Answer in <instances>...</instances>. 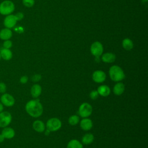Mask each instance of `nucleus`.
<instances>
[{"mask_svg": "<svg viewBox=\"0 0 148 148\" xmlns=\"http://www.w3.org/2000/svg\"><path fill=\"white\" fill-rule=\"evenodd\" d=\"M26 112L32 117H40L43 112V108L38 99L28 101L25 106Z\"/></svg>", "mask_w": 148, "mask_h": 148, "instance_id": "obj_1", "label": "nucleus"}, {"mask_svg": "<svg viewBox=\"0 0 148 148\" xmlns=\"http://www.w3.org/2000/svg\"><path fill=\"white\" fill-rule=\"evenodd\" d=\"M109 75L110 79L115 82H120L125 77L123 69L116 65H114L109 68Z\"/></svg>", "mask_w": 148, "mask_h": 148, "instance_id": "obj_2", "label": "nucleus"}, {"mask_svg": "<svg viewBox=\"0 0 148 148\" xmlns=\"http://www.w3.org/2000/svg\"><path fill=\"white\" fill-rule=\"evenodd\" d=\"M14 4L11 1L5 0L0 3V13L2 15L11 14L14 12Z\"/></svg>", "mask_w": 148, "mask_h": 148, "instance_id": "obj_3", "label": "nucleus"}, {"mask_svg": "<svg viewBox=\"0 0 148 148\" xmlns=\"http://www.w3.org/2000/svg\"><path fill=\"white\" fill-rule=\"evenodd\" d=\"M92 112V107L88 102L82 103L79 108L78 113L79 116L82 118L88 117Z\"/></svg>", "mask_w": 148, "mask_h": 148, "instance_id": "obj_4", "label": "nucleus"}, {"mask_svg": "<svg viewBox=\"0 0 148 148\" xmlns=\"http://www.w3.org/2000/svg\"><path fill=\"white\" fill-rule=\"evenodd\" d=\"M62 126L61 121L57 117L49 119L46 123V128L50 132L57 131L61 128Z\"/></svg>", "mask_w": 148, "mask_h": 148, "instance_id": "obj_5", "label": "nucleus"}, {"mask_svg": "<svg viewBox=\"0 0 148 148\" xmlns=\"http://www.w3.org/2000/svg\"><path fill=\"white\" fill-rule=\"evenodd\" d=\"M12 116L8 111H2L0 113V128L8 127L12 122Z\"/></svg>", "mask_w": 148, "mask_h": 148, "instance_id": "obj_6", "label": "nucleus"}, {"mask_svg": "<svg viewBox=\"0 0 148 148\" xmlns=\"http://www.w3.org/2000/svg\"><path fill=\"white\" fill-rule=\"evenodd\" d=\"M103 51V47L101 42L95 41L91 44L90 46V52L95 57H99L102 54Z\"/></svg>", "mask_w": 148, "mask_h": 148, "instance_id": "obj_7", "label": "nucleus"}, {"mask_svg": "<svg viewBox=\"0 0 148 148\" xmlns=\"http://www.w3.org/2000/svg\"><path fill=\"white\" fill-rule=\"evenodd\" d=\"M0 102L5 106L12 107L15 103V99L12 95L5 92L0 97Z\"/></svg>", "mask_w": 148, "mask_h": 148, "instance_id": "obj_8", "label": "nucleus"}, {"mask_svg": "<svg viewBox=\"0 0 148 148\" xmlns=\"http://www.w3.org/2000/svg\"><path fill=\"white\" fill-rule=\"evenodd\" d=\"M106 73L101 70L95 71L92 75L93 81L97 83H102L106 80Z\"/></svg>", "mask_w": 148, "mask_h": 148, "instance_id": "obj_9", "label": "nucleus"}, {"mask_svg": "<svg viewBox=\"0 0 148 148\" xmlns=\"http://www.w3.org/2000/svg\"><path fill=\"white\" fill-rule=\"evenodd\" d=\"M15 16L13 14H9L6 16L3 21V24L6 28L11 29L13 28L17 23Z\"/></svg>", "mask_w": 148, "mask_h": 148, "instance_id": "obj_10", "label": "nucleus"}, {"mask_svg": "<svg viewBox=\"0 0 148 148\" xmlns=\"http://www.w3.org/2000/svg\"><path fill=\"white\" fill-rule=\"evenodd\" d=\"M1 134L4 136L5 139H10L14 137L15 136V131L13 128L10 127H6L3 128Z\"/></svg>", "mask_w": 148, "mask_h": 148, "instance_id": "obj_11", "label": "nucleus"}, {"mask_svg": "<svg viewBox=\"0 0 148 148\" xmlns=\"http://www.w3.org/2000/svg\"><path fill=\"white\" fill-rule=\"evenodd\" d=\"M93 125L92 121L88 118H83L80 122V128L84 131L90 130Z\"/></svg>", "mask_w": 148, "mask_h": 148, "instance_id": "obj_12", "label": "nucleus"}, {"mask_svg": "<svg viewBox=\"0 0 148 148\" xmlns=\"http://www.w3.org/2000/svg\"><path fill=\"white\" fill-rule=\"evenodd\" d=\"M33 129L37 132L41 133L44 132L46 129V126L45 123L39 120H36L34 121L32 124Z\"/></svg>", "mask_w": 148, "mask_h": 148, "instance_id": "obj_13", "label": "nucleus"}, {"mask_svg": "<svg viewBox=\"0 0 148 148\" xmlns=\"http://www.w3.org/2000/svg\"><path fill=\"white\" fill-rule=\"evenodd\" d=\"M125 90V85L122 82H119L115 84L113 88V93L117 96L121 95Z\"/></svg>", "mask_w": 148, "mask_h": 148, "instance_id": "obj_14", "label": "nucleus"}, {"mask_svg": "<svg viewBox=\"0 0 148 148\" xmlns=\"http://www.w3.org/2000/svg\"><path fill=\"white\" fill-rule=\"evenodd\" d=\"M97 91L99 94V95H101L102 97H108L110 94V87L107 85H101L99 86L97 88Z\"/></svg>", "mask_w": 148, "mask_h": 148, "instance_id": "obj_15", "label": "nucleus"}, {"mask_svg": "<svg viewBox=\"0 0 148 148\" xmlns=\"http://www.w3.org/2000/svg\"><path fill=\"white\" fill-rule=\"evenodd\" d=\"M101 60L105 63H112L116 60V55L113 53H106L101 55Z\"/></svg>", "mask_w": 148, "mask_h": 148, "instance_id": "obj_16", "label": "nucleus"}, {"mask_svg": "<svg viewBox=\"0 0 148 148\" xmlns=\"http://www.w3.org/2000/svg\"><path fill=\"white\" fill-rule=\"evenodd\" d=\"M30 92L33 98H36L42 93V87L39 84H35L31 87Z\"/></svg>", "mask_w": 148, "mask_h": 148, "instance_id": "obj_17", "label": "nucleus"}, {"mask_svg": "<svg viewBox=\"0 0 148 148\" xmlns=\"http://www.w3.org/2000/svg\"><path fill=\"white\" fill-rule=\"evenodd\" d=\"M12 36V32L10 29L5 28L0 31V39L3 40L10 39Z\"/></svg>", "mask_w": 148, "mask_h": 148, "instance_id": "obj_18", "label": "nucleus"}, {"mask_svg": "<svg viewBox=\"0 0 148 148\" xmlns=\"http://www.w3.org/2000/svg\"><path fill=\"white\" fill-rule=\"evenodd\" d=\"M0 54L1 58L5 61H9L12 59L13 57V53L9 49L2 48L0 50Z\"/></svg>", "mask_w": 148, "mask_h": 148, "instance_id": "obj_19", "label": "nucleus"}, {"mask_svg": "<svg viewBox=\"0 0 148 148\" xmlns=\"http://www.w3.org/2000/svg\"><path fill=\"white\" fill-rule=\"evenodd\" d=\"M122 46L125 50L130 51L133 49L134 43L131 39L129 38H125L122 41Z\"/></svg>", "mask_w": 148, "mask_h": 148, "instance_id": "obj_20", "label": "nucleus"}, {"mask_svg": "<svg viewBox=\"0 0 148 148\" xmlns=\"http://www.w3.org/2000/svg\"><path fill=\"white\" fill-rule=\"evenodd\" d=\"M94 136L91 133H87L84 135L82 138V143L84 145H90L94 141Z\"/></svg>", "mask_w": 148, "mask_h": 148, "instance_id": "obj_21", "label": "nucleus"}, {"mask_svg": "<svg viewBox=\"0 0 148 148\" xmlns=\"http://www.w3.org/2000/svg\"><path fill=\"white\" fill-rule=\"evenodd\" d=\"M66 148H83V144L77 139H72L68 143Z\"/></svg>", "mask_w": 148, "mask_h": 148, "instance_id": "obj_22", "label": "nucleus"}, {"mask_svg": "<svg viewBox=\"0 0 148 148\" xmlns=\"http://www.w3.org/2000/svg\"><path fill=\"white\" fill-rule=\"evenodd\" d=\"M80 117L76 114L71 116L68 119V123L71 125H75L79 123Z\"/></svg>", "mask_w": 148, "mask_h": 148, "instance_id": "obj_23", "label": "nucleus"}, {"mask_svg": "<svg viewBox=\"0 0 148 148\" xmlns=\"http://www.w3.org/2000/svg\"><path fill=\"white\" fill-rule=\"evenodd\" d=\"M23 3L25 6L27 8H31L34 6L35 3V0H23Z\"/></svg>", "mask_w": 148, "mask_h": 148, "instance_id": "obj_24", "label": "nucleus"}, {"mask_svg": "<svg viewBox=\"0 0 148 148\" xmlns=\"http://www.w3.org/2000/svg\"><path fill=\"white\" fill-rule=\"evenodd\" d=\"M99 97V94L97 90H92L90 93V97L92 100L97 99Z\"/></svg>", "mask_w": 148, "mask_h": 148, "instance_id": "obj_25", "label": "nucleus"}, {"mask_svg": "<svg viewBox=\"0 0 148 148\" xmlns=\"http://www.w3.org/2000/svg\"><path fill=\"white\" fill-rule=\"evenodd\" d=\"M3 48L6 49H10L12 47V42L9 39L5 40L3 43Z\"/></svg>", "mask_w": 148, "mask_h": 148, "instance_id": "obj_26", "label": "nucleus"}, {"mask_svg": "<svg viewBox=\"0 0 148 148\" xmlns=\"http://www.w3.org/2000/svg\"><path fill=\"white\" fill-rule=\"evenodd\" d=\"M42 79V76L40 74H35L31 76V80L33 82H39Z\"/></svg>", "mask_w": 148, "mask_h": 148, "instance_id": "obj_27", "label": "nucleus"}, {"mask_svg": "<svg viewBox=\"0 0 148 148\" xmlns=\"http://www.w3.org/2000/svg\"><path fill=\"white\" fill-rule=\"evenodd\" d=\"M7 89L6 85L3 82H0V93L3 94L6 92Z\"/></svg>", "mask_w": 148, "mask_h": 148, "instance_id": "obj_28", "label": "nucleus"}, {"mask_svg": "<svg viewBox=\"0 0 148 148\" xmlns=\"http://www.w3.org/2000/svg\"><path fill=\"white\" fill-rule=\"evenodd\" d=\"M15 17L17 20V21H20L24 18V14L22 12H18L15 15Z\"/></svg>", "mask_w": 148, "mask_h": 148, "instance_id": "obj_29", "label": "nucleus"}, {"mask_svg": "<svg viewBox=\"0 0 148 148\" xmlns=\"http://www.w3.org/2000/svg\"><path fill=\"white\" fill-rule=\"evenodd\" d=\"M28 77L26 75H24V76H22L20 78V82L21 83V84H25L28 82Z\"/></svg>", "mask_w": 148, "mask_h": 148, "instance_id": "obj_30", "label": "nucleus"}, {"mask_svg": "<svg viewBox=\"0 0 148 148\" xmlns=\"http://www.w3.org/2000/svg\"><path fill=\"white\" fill-rule=\"evenodd\" d=\"M5 139L4 136L2 135V134H0V143H2Z\"/></svg>", "mask_w": 148, "mask_h": 148, "instance_id": "obj_31", "label": "nucleus"}, {"mask_svg": "<svg viewBox=\"0 0 148 148\" xmlns=\"http://www.w3.org/2000/svg\"><path fill=\"white\" fill-rule=\"evenodd\" d=\"M44 132H45V135H46V136L49 135V134H50V131L49 130H47V128H46V130H45L44 131Z\"/></svg>", "mask_w": 148, "mask_h": 148, "instance_id": "obj_32", "label": "nucleus"}, {"mask_svg": "<svg viewBox=\"0 0 148 148\" xmlns=\"http://www.w3.org/2000/svg\"><path fill=\"white\" fill-rule=\"evenodd\" d=\"M3 109H4V106H3V104L0 102V113L2 112V111H3Z\"/></svg>", "mask_w": 148, "mask_h": 148, "instance_id": "obj_33", "label": "nucleus"}, {"mask_svg": "<svg viewBox=\"0 0 148 148\" xmlns=\"http://www.w3.org/2000/svg\"><path fill=\"white\" fill-rule=\"evenodd\" d=\"M1 54H0V60H1Z\"/></svg>", "mask_w": 148, "mask_h": 148, "instance_id": "obj_34", "label": "nucleus"}]
</instances>
